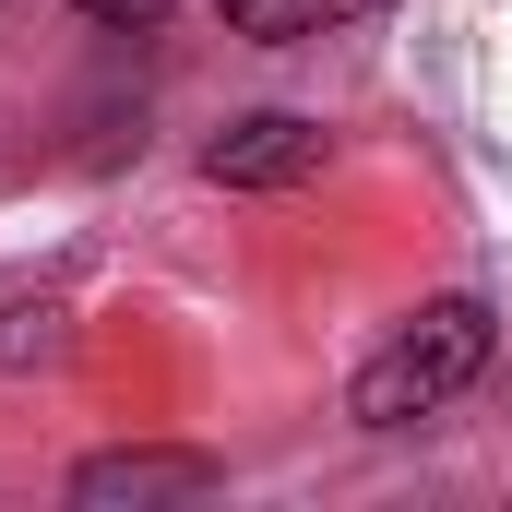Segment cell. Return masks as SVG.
Masks as SVG:
<instances>
[{
	"instance_id": "1",
	"label": "cell",
	"mask_w": 512,
	"mask_h": 512,
	"mask_svg": "<svg viewBox=\"0 0 512 512\" xmlns=\"http://www.w3.org/2000/svg\"><path fill=\"white\" fill-rule=\"evenodd\" d=\"M489 346H501L489 298H429L417 322H393L382 346H370V370H358V393H346V417H358V429H417V417H441L453 393L489 370Z\"/></svg>"
},
{
	"instance_id": "2",
	"label": "cell",
	"mask_w": 512,
	"mask_h": 512,
	"mask_svg": "<svg viewBox=\"0 0 512 512\" xmlns=\"http://www.w3.org/2000/svg\"><path fill=\"white\" fill-rule=\"evenodd\" d=\"M203 179H227V191H298V179H322V120H286V108L227 120L203 143Z\"/></svg>"
},
{
	"instance_id": "3",
	"label": "cell",
	"mask_w": 512,
	"mask_h": 512,
	"mask_svg": "<svg viewBox=\"0 0 512 512\" xmlns=\"http://www.w3.org/2000/svg\"><path fill=\"white\" fill-rule=\"evenodd\" d=\"M215 489V453H96L72 477V501L108 512V501H203Z\"/></svg>"
},
{
	"instance_id": "4",
	"label": "cell",
	"mask_w": 512,
	"mask_h": 512,
	"mask_svg": "<svg viewBox=\"0 0 512 512\" xmlns=\"http://www.w3.org/2000/svg\"><path fill=\"white\" fill-rule=\"evenodd\" d=\"M239 36H262V48H298V36H334V24H370V12H393V0H215Z\"/></svg>"
},
{
	"instance_id": "5",
	"label": "cell",
	"mask_w": 512,
	"mask_h": 512,
	"mask_svg": "<svg viewBox=\"0 0 512 512\" xmlns=\"http://www.w3.org/2000/svg\"><path fill=\"white\" fill-rule=\"evenodd\" d=\"M72 12H96V24H120V36H143V24H155L167 0H72Z\"/></svg>"
}]
</instances>
